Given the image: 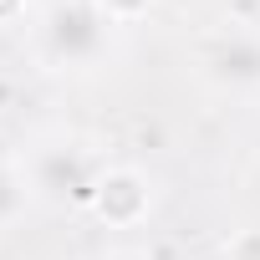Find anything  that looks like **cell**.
<instances>
[{
  "label": "cell",
  "mask_w": 260,
  "mask_h": 260,
  "mask_svg": "<svg viewBox=\"0 0 260 260\" xmlns=\"http://www.w3.org/2000/svg\"><path fill=\"white\" fill-rule=\"evenodd\" d=\"M41 41H46L51 61L87 67L107 46V16L97 6H87V0H61V6L46 16V26H41Z\"/></svg>",
  "instance_id": "cell-1"
},
{
  "label": "cell",
  "mask_w": 260,
  "mask_h": 260,
  "mask_svg": "<svg viewBox=\"0 0 260 260\" xmlns=\"http://www.w3.org/2000/svg\"><path fill=\"white\" fill-rule=\"evenodd\" d=\"M204 77L219 87H260V36L255 31H219L199 51Z\"/></svg>",
  "instance_id": "cell-2"
},
{
  "label": "cell",
  "mask_w": 260,
  "mask_h": 260,
  "mask_svg": "<svg viewBox=\"0 0 260 260\" xmlns=\"http://www.w3.org/2000/svg\"><path fill=\"white\" fill-rule=\"evenodd\" d=\"M97 179H102V169L82 148H46L36 158V189H46L51 199H92Z\"/></svg>",
  "instance_id": "cell-3"
},
{
  "label": "cell",
  "mask_w": 260,
  "mask_h": 260,
  "mask_svg": "<svg viewBox=\"0 0 260 260\" xmlns=\"http://www.w3.org/2000/svg\"><path fill=\"white\" fill-rule=\"evenodd\" d=\"M92 204H97L107 219L127 224V219H138V214L148 209V189H143V179H138L133 169H102Z\"/></svg>",
  "instance_id": "cell-4"
},
{
  "label": "cell",
  "mask_w": 260,
  "mask_h": 260,
  "mask_svg": "<svg viewBox=\"0 0 260 260\" xmlns=\"http://www.w3.org/2000/svg\"><path fill=\"white\" fill-rule=\"evenodd\" d=\"M21 199H26V189H21V179L0 164V224L6 219H16V209H21Z\"/></svg>",
  "instance_id": "cell-5"
},
{
  "label": "cell",
  "mask_w": 260,
  "mask_h": 260,
  "mask_svg": "<svg viewBox=\"0 0 260 260\" xmlns=\"http://www.w3.org/2000/svg\"><path fill=\"white\" fill-rule=\"evenodd\" d=\"M224 260H260V230H240L224 245Z\"/></svg>",
  "instance_id": "cell-6"
},
{
  "label": "cell",
  "mask_w": 260,
  "mask_h": 260,
  "mask_svg": "<svg viewBox=\"0 0 260 260\" xmlns=\"http://www.w3.org/2000/svg\"><path fill=\"white\" fill-rule=\"evenodd\" d=\"M97 11H102L107 21H133V16L148 11V0H97Z\"/></svg>",
  "instance_id": "cell-7"
},
{
  "label": "cell",
  "mask_w": 260,
  "mask_h": 260,
  "mask_svg": "<svg viewBox=\"0 0 260 260\" xmlns=\"http://www.w3.org/2000/svg\"><path fill=\"white\" fill-rule=\"evenodd\" d=\"M112 260H138V255H112Z\"/></svg>",
  "instance_id": "cell-8"
}]
</instances>
